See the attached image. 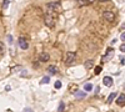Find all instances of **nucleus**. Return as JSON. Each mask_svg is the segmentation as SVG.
Here are the masks:
<instances>
[{
  "instance_id": "nucleus-1",
  "label": "nucleus",
  "mask_w": 125,
  "mask_h": 112,
  "mask_svg": "<svg viewBox=\"0 0 125 112\" xmlns=\"http://www.w3.org/2000/svg\"><path fill=\"white\" fill-rule=\"evenodd\" d=\"M75 60H76V54L75 52H73V51H68L66 52V56H65V64L68 66L73 65L75 62Z\"/></svg>"
},
{
  "instance_id": "nucleus-2",
  "label": "nucleus",
  "mask_w": 125,
  "mask_h": 112,
  "mask_svg": "<svg viewBox=\"0 0 125 112\" xmlns=\"http://www.w3.org/2000/svg\"><path fill=\"white\" fill-rule=\"evenodd\" d=\"M59 5H60L59 1H56V3H48L46 4V11H48V14L49 15H53L54 11H55V9L59 8Z\"/></svg>"
},
{
  "instance_id": "nucleus-3",
  "label": "nucleus",
  "mask_w": 125,
  "mask_h": 112,
  "mask_svg": "<svg viewBox=\"0 0 125 112\" xmlns=\"http://www.w3.org/2000/svg\"><path fill=\"white\" fill-rule=\"evenodd\" d=\"M44 23H45V25H46L48 27H54V25H55V19H54L53 15L46 14L45 17H44Z\"/></svg>"
},
{
  "instance_id": "nucleus-4",
  "label": "nucleus",
  "mask_w": 125,
  "mask_h": 112,
  "mask_svg": "<svg viewBox=\"0 0 125 112\" xmlns=\"http://www.w3.org/2000/svg\"><path fill=\"white\" fill-rule=\"evenodd\" d=\"M103 17L105 19V21H114V19H115V15H114L113 11H110V10H104L103 11Z\"/></svg>"
},
{
  "instance_id": "nucleus-5",
  "label": "nucleus",
  "mask_w": 125,
  "mask_h": 112,
  "mask_svg": "<svg viewBox=\"0 0 125 112\" xmlns=\"http://www.w3.org/2000/svg\"><path fill=\"white\" fill-rule=\"evenodd\" d=\"M18 43H19V46L21 47L23 50H26V49L29 47V44H28V41H26V40H25L24 37H19Z\"/></svg>"
},
{
  "instance_id": "nucleus-6",
  "label": "nucleus",
  "mask_w": 125,
  "mask_h": 112,
  "mask_svg": "<svg viewBox=\"0 0 125 112\" xmlns=\"http://www.w3.org/2000/svg\"><path fill=\"white\" fill-rule=\"evenodd\" d=\"M49 59H50V56H49L48 52H41L39 55V61L40 62H46V61H49Z\"/></svg>"
},
{
  "instance_id": "nucleus-7",
  "label": "nucleus",
  "mask_w": 125,
  "mask_h": 112,
  "mask_svg": "<svg viewBox=\"0 0 125 112\" xmlns=\"http://www.w3.org/2000/svg\"><path fill=\"white\" fill-rule=\"evenodd\" d=\"M103 84L105 85L106 87H110L111 85H113V78L110 77V76H105L103 78Z\"/></svg>"
},
{
  "instance_id": "nucleus-8",
  "label": "nucleus",
  "mask_w": 125,
  "mask_h": 112,
  "mask_svg": "<svg viewBox=\"0 0 125 112\" xmlns=\"http://www.w3.org/2000/svg\"><path fill=\"white\" fill-rule=\"evenodd\" d=\"M116 103H118V106H125V94L119 95V97L116 100Z\"/></svg>"
},
{
  "instance_id": "nucleus-9",
  "label": "nucleus",
  "mask_w": 125,
  "mask_h": 112,
  "mask_svg": "<svg viewBox=\"0 0 125 112\" xmlns=\"http://www.w3.org/2000/svg\"><path fill=\"white\" fill-rule=\"evenodd\" d=\"M48 71L50 75H55V74H58V67L54 65H50V66H48Z\"/></svg>"
},
{
  "instance_id": "nucleus-10",
  "label": "nucleus",
  "mask_w": 125,
  "mask_h": 112,
  "mask_svg": "<svg viewBox=\"0 0 125 112\" xmlns=\"http://www.w3.org/2000/svg\"><path fill=\"white\" fill-rule=\"evenodd\" d=\"M86 95L85 91H75V97L76 98H84Z\"/></svg>"
},
{
  "instance_id": "nucleus-11",
  "label": "nucleus",
  "mask_w": 125,
  "mask_h": 112,
  "mask_svg": "<svg viewBox=\"0 0 125 112\" xmlns=\"http://www.w3.org/2000/svg\"><path fill=\"white\" fill-rule=\"evenodd\" d=\"M93 65H94V60H88V61H85V64H84V66H85V69L86 70H90L91 67H93Z\"/></svg>"
},
{
  "instance_id": "nucleus-12",
  "label": "nucleus",
  "mask_w": 125,
  "mask_h": 112,
  "mask_svg": "<svg viewBox=\"0 0 125 112\" xmlns=\"http://www.w3.org/2000/svg\"><path fill=\"white\" fill-rule=\"evenodd\" d=\"M111 55H113V49H108V55L103 57V62H105V61H108V60L111 57Z\"/></svg>"
},
{
  "instance_id": "nucleus-13",
  "label": "nucleus",
  "mask_w": 125,
  "mask_h": 112,
  "mask_svg": "<svg viewBox=\"0 0 125 112\" xmlns=\"http://www.w3.org/2000/svg\"><path fill=\"white\" fill-rule=\"evenodd\" d=\"M93 1L91 0H79L78 1V4L80 5V6H83V5H89V4H91Z\"/></svg>"
},
{
  "instance_id": "nucleus-14",
  "label": "nucleus",
  "mask_w": 125,
  "mask_h": 112,
  "mask_svg": "<svg viewBox=\"0 0 125 112\" xmlns=\"http://www.w3.org/2000/svg\"><path fill=\"white\" fill-rule=\"evenodd\" d=\"M58 112H65V103L62 102V101H61V102L59 103V108H58Z\"/></svg>"
},
{
  "instance_id": "nucleus-15",
  "label": "nucleus",
  "mask_w": 125,
  "mask_h": 112,
  "mask_svg": "<svg viewBox=\"0 0 125 112\" xmlns=\"http://www.w3.org/2000/svg\"><path fill=\"white\" fill-rule=\"evenodd\" d=\"M115 96H116V92H111L110 96H109V98H108V103H111L113 101H114V98H115Z\"/></svg>"
},
{
  "instance_id": "nucleus-16",
  "label": "nucleus",
  "mask_w": 125,
  "mask_h": 112,
  "mask_svg": "<svg viewBox=\"0 0 125 112\" xmlns=\"http://www.w3.org/2000/svg\"><path fill=\"white\" fill-rule=\"evenodd\" d=\"M5 54V45L3 41H0V55H4Z\"/></svg>"
},
{
  "instance_id": "nucleus-17",
  "label": "nucleus",
  "mask_w": 125,
  "mask_h": 112,
  "mask_svg": "<svg viewBox=\"0 0 125 112\" xmlns=\"http://www.w3.org/2000/svg\"><path fill=\"white\" fill-rule=\"evenodd\" d=\"M49 81H50V77L49 76H45L41 78V84H49Z\"/></svg>"
},
{
  "instance_id": "nucleus-18",
  "label": "nucleus",
  "mask_w": 125,
  "mask_h": 112,
  "mask_svg": "<svg viewBox=\"0 0 125 112\" xmlns=\"http://www.w3.org/2000/svg\"><path fill=\"white\" fill-rule=\"evenodd\" d=\"M94 72H95V75H99V74L101 72V66H96V67H95V71H94Z\"/></svg>"
},
{
  "instance_id": "nucleus-19",
  "label": "nucleus",
  "mask_w": 125,
  "mask_h": 112,
  "mask_svg": "<svg viewBox=\"0 0 125 112\" xmlns=\"http://www.w3.org/2000/svg\"><path fill=\"white\" fill-rule=\"evenodd\" d=\"M91 88H93V85L91 84H86L85 85V91H90Z\"/></svg>"
},
{
  "instance_id": "nucleus-20",
  "label": "nucleus",
  "mask_w": 125,
  "mask_h": 112,
  "mask_svg": "<svg viewBox=\"0 0 125 112\" xmlns=\"http://www.w3.org/2000/svg\"><path fill=\"white\" fill-rule=\"evenodd\" d=\"M61 87V82H60V81H56V82H55V88H60Z\"/></svg>"
},
{
  "instance_id": "nucleus-21",
  "label": "nucleus",
  "mask_w": 125,
  "mask_h": 112,
  "mask_svg": "<svg viewBox=\"0 0 125 112\" xmlns=\"http://www.w3.org/2000/svg\"><path fill=\"white\" fill-rule=\"evenodd\" d=\"M120 51H121V52H125V43L120 46Z\"/></svg>"
},
{
  "instance_id": "nucleus-22",
  "label": "nucleus",
  "mask_w": 125,
  "mask_h": 112,
  "mask_svg": "<svg viewBox=\"0 0 125 112\" xmlns=\"http://www.w3.org/2000/svg\"><path fill=\"white\" fill-rule=\"evenodd\" d=\"M8 40H9V44H13V37L10 36V35L8 36Z\"/></svg>"
},
{
  "instance_id": "nucleus-23",
  "label": "nucleus",
  "mask_w": 125,
  "mask_h": 112,
  "mask_svg": "<svg viewBox=\"0 0 125 112\" xmlns=\"http://www.w3.org/2000/svg\"><path fill=\"white\" fill-rule=\"evenodd\" d=\"M121 40H123V41H125V33L121 34Z\"/></svg>"
},
{
  "instance_id": "nucleus-24",
  "label": "nucleus",
  "mask_w": 125,
  "mask_h": 112,
  "mask_svg": "<svg viewBox=\"0 0 125 112\" xmlns=\"http://www.w3.org/2000/svg\"><path fill=\"white\" fill-rule=\"evenodd\" d=\"M24 112H33V111H31V108H25Z\"/></svg>"
},
{
  "instance_id": "nucleus-25",
  "label": "nucleus",
  "mask_w": 125,
  "mask_h": 112,
  "mask_svg": "<svg viewBox=\"0 0 125 112\" xmlns=\"http://www.w3.org/2000/svg\"><path fill=\"white\" fill-rule=\"evenodd\" d=\"M121 64L125 65V59H124V57H121Z\"/></svg>"
},
{
  "instance_id": "nucleus-26",
  "label": "nucleus",
  "mask_w": 125,
  "mask_h": 112,
  "mask_svg": "<svg viewBox=\"0 0 125 112\" xmlns=\"http://www.w3.org/2000/svg\"><path fill=\"white\" fill-rule=\"evenodd\" d=\"M8 4H9V1H5V3H4V5H3V6H4V8H6V6H8Z\"/></svg>"
}]
</instances>
